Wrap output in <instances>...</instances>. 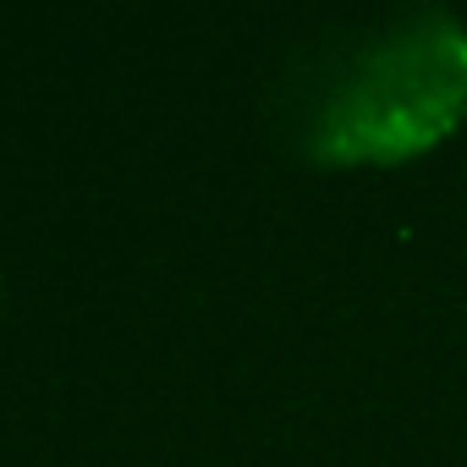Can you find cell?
<instances>
[{
    "mask_svg": "<svg viewBox=\"0 0 467 467\" xmlns=\"http://www.w3.org/2000/svg\"><path fill=\"white\" fill-rule=\"evenodd\" d=\"M467 127V23L451 12L390 17L330 50L303 94L297 143L325 171H390Z\"/></svg>",
    "mask_w": 467,
    "mask_h": 467,
    "instance_id": "cell-1",
    "label": "cell"
}]
</instances>
